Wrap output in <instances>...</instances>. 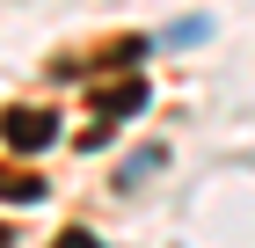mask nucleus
<instances>
[{
  "instance_id": "obj_1",
  "label": "nucleus",
  "mask_w": 255,
  "mask_h": 248,
  "mask_svg": "<svg viewBox=\"0 0 255 248\" xmlns=\"http://www.w3.org/2000/svg\"><path fill=\"white\" fill-rule=\"evenodd\" d=\"M146 102H153L146 80H110V88H95V132H88V146H110V132H117L124 117H138Z\"/></svg>"
},
{
  "instance_id": "obj_2",
  "label": "nucleus",
  "mask_w": 255,
  "mask_h": 248,
  "mask_svg": "<svg viewBox=\"0 0 255 248\" xmlns=\"http://www.w3.org/2000/svg\"><path fill=\"white\" fill-rule=\"evenodd\" d=\"M0 139H7L15 153H37V146L59 139V117L37 110V102H15V110H0Z\"/></svg>"
},
{
  "instance_id": "obj_3",
  "label": "nucleus",
  "mask_w": 255,
  "mask_h": 248,
  "mask_svg": "<svg viewBox=\"0 0 255 248\" xmlns=\"http://www.w3.org/2000/svg\"><path fill=\"white\" fill-rule=\"evenodd\" d=\"M0 197H7V205H37V197H44V175L7 168V161H0Z\"/></svg>"
},
{
  "instance_id": "obj_4",
  "label": "nucleus",
  "mask_w": 255,
  "mask_h": 248,
  "mask_svg": "<svg viewBox=\"0 0 255 248\" xmlns=\"http://www.w3.org/2000/svg\"><path fill=\"white\" fill-rule=\"evenodd\" d=\"M59 248H102V241H95V234H80V227H73V234H59Z\"/></svg>"
},
{
  "instance_id": "obj_5",
  "label": "nucleus",
  "mask_w": 255,
  "mask_h": 248,
  "mask_svg": "<svg viewBox=\"0 0 255 248\" xmlns=\"http://www.w3.org/2000/svg\"><path fill=\"white\" fill-rule=\"evenodd\" d=\"M0 248H7V227H0Z\"/></svg>"
}]
</instances>
